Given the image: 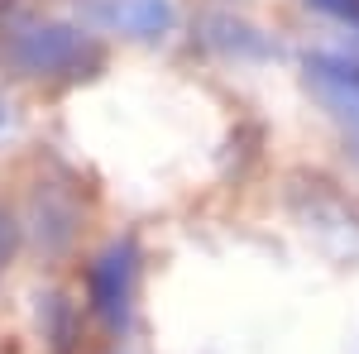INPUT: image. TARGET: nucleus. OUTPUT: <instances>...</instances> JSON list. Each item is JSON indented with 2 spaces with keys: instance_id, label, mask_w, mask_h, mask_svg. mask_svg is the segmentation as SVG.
<instances>
[{
  "instance_id": "1",
  "label": "nucleus",
  "mask_w": 359,
  "mask_h": 354,
  "mask_svg": "<svg viewBox=\"0 0 359 354\" xmlns=\"http://www.w3.org/2000/svg\"><path fill=\"white\" fill-rule=\"evenodd\" d=\"M0 53L10 57L25 77H53L67 67H82V34L62 25H34V29H15L10 39H0Z\"/></svg>"
},
{
  "instance_id": "2",
  "label": "nucleus",
  "mask_w": 359,
  "mask_h": 354,
  "mask_svg": "<svg viewBox=\"0 0 359 354\" xmlns=\"http://www.w3.org/2000/svg\"><path fill=\"white\" fill-rule=\"evenodd\" d=\"M130 287H135V249L130 245H111L96 264H91V306L120 326L130 311Z\"/></svg>"
},
{
  "instance_id": "3",
  "label": "nucleus",
  "mask_w": 359,
  "mask_h": 354,
  "mask_svg": "<svg viewBox=\"0 0 359 354\" xmlns=\"http://www.w3.org/2000/svg\"><path fill=\"white\" fill-rule=\"evenodd\" d=\"M115 20L130 29V34H158V29H168L172 10H168V0H120L115 5Z\"/></svg>"
},
{
  "instance_id": "4",
  "label": "nucleus",
  "mask_w": 359,
  "mask_h": 354,
  "mask_svg": "<svg viewBox=\"0 0 359 354\" xmlns=\"http://www.w3.org/2000/svg\"><path fill=\"white\" fill-rule=\"evenodd\" d=\"M321 10H331V15H340V20H355L359 25V0H316Z\"/></svg>"
},
{
  "instance_id": "5",
  "label": "nucleus",
  "mask_w": 359,
  "mask_h": 354,
  "mask_svg": "<svg viewBox=\"0 0 359 354\" xmlns=\"http://www.w3.org/2000/svg\"><path fill=\"white\" fill-rule=\"evenodd\" d=\"M5 259H10V220L0 216V268H5Z\"/></svg>"
}]
</instances>
